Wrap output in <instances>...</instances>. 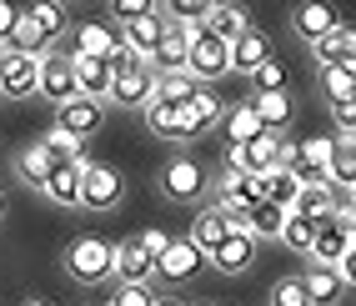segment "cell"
Masks as SVG:
<instances>
[{
	"mask_svg": "<svg viewBox=\"0 0 356 306\" xmlns=\"http://www.w3.org/2000/svg\"><path fill=\"white\" fill-rule=\"evenodd\" d=\"M251 81H256V96H266V90H286V65L271 56L261 70H251Z\"/></svg>",
	"mask_w": 356,
	"mask_h": 306,
	"instance_id": "34",
	"label": "cell"
},
{
	"mask_svg": "<svg viewBox=\"0 0 356 306\" xmlns=\"http://www.w3.org/2000/svg\"><path fill=\"white\" fill-rule=\"evenodd\" d=\"M281 216H286V211H276V206H266V201H256V206L246 211V236H251V241L276 236V231H281Z\"/></svg>",
	"mask_w": 356,
	"mask_h": 306,
	"instance_id": "31",
	"label": "cell"
},
{
	"mask_svg": "<svg viewBox=\"0 0 356 306\" xmlns=\"http://www.w3.org/2000/svg\"><path fill=\"white\" fill-rule=\"evenodd\" d=\"M201 31L211 35V40H221V45H231L241 31H251V20H246V10L241 6H206V20H201Z\"/></svg>",
	"mask_w": 356,
	"mask_h": 306,
	"instance_id": "16",
	"label": "cell"
},
{
	"mask_svg": "<svg viewBox=\"0 0 356 306\" xmlns=\"http://www.w3.org/2000/svg\"><path fill=\"white\" fill-rule=\"evenodd\" d=\"M115 45H121V35H115L111 26H101V20H81L76 26V51L70 56H96V61H111Z\"/></svg>",
	"mask_w": 356,
	"mask_h": 306,
	"instance_id": "17",
	"label": "cell"
},
{
	"mask_svg": "<svg viewBox=\"0 0 356 306\" xmlns=\"http://www.w3.org/2000/svg\"><path fill=\"white\" fill-rule=\"evenodd\" d=\"M156 306H186V301H176V296H156Z\"/></svg>",
	"mask_w": 356,
	"mask_h": 306,
	"instance_id": "42",
	"label": "cell"
},
{
	"mask_svg": "<svg viewBox=\"0 0 356 306\" xmlns=\"http://www.w3.org/2000/svg\"><path fill=\"white\" fill-rule=\"evenodd\" d=\"M201 261H206V256L191 246V236H171L161 246V256H156V276L161 281H191L201 271Z\"/></svg>",
	"mask_w": 356,
	"mask_h": 306,
	"instance_id": "5",
	"label": "cell"
},
{
	"mask_svg": "<svg viewBox=\"0 0 356 306\" xmlns=\"http://www.w3.org/2000/svg\"><path fill=\"white\" fill-rule=\"evenodd\" d=\"M161 191L171 196V201H196V196L206 191V166H201V161H191V156L171 161V166L161 171Z\"/></svg>",
	"mask_w": 356,
	"mask_h": 306,
	"instance_id": "6",
	"label": "cell"
},
{
	"mask_svg": "<svg viewBox=\"0 0 356 306\" xmlns=\"http://www.w3.org/2000/svg\"><path fill=\"white\" fill-rule=\"evenodd\" d=\"M15 20H20V10H15V6H6V0H0V40H6V35L15 31Z\"/></svg>",
	"mask_w": 356,
	"mask_h": 306,
	"instance_id": "40",
	"label": "cell"
},
{
	"mask_svg": "<svg viewBox=\"0 0 356 306\" xmlns=\"http://www.w3.org/2000/svg\"><path fill=\"white\" fill-rule=\"evenodd\" d=\"M312 51H316L321 65H346V61H356V31L341 20L337 31H326L321 40H312Z\"/></svg>",
	"mask_w": 356,
	"mask_h": 306,
	"instance_id": "20",
	"label": "cell"
},
{
	"mask_svg": "<svg viewBox=\"0 0 356 306\" xmlns=\"http://www.w3.org/2000/svg\"><path fill=\"white\" fill-rule=\"evenodd\" d=\"M161 35H165V15L156 10V15H146V20H131V26H126V35H121V45H126V51H136L140 61H146V56L156 51V45H161Z\"/></svg>",
	"mask_w": 356,
	"mask_h": 306,
	"instance_id": "21",
	"label": "cell"
},
{
	"mask_svg": "<svg viewBox=\"0 0 356 306\" xmlns=\"http://www.w3.org/2000/svg\"><path fill=\"white\" fill-rule=\"evenodd\" d=\"M186 56H191L186 35H181L176 26H165V35H161L156 51L146 56V65H151V76H171V70H186Z\"/></svg>",
	"mask_w": 356,
	"mask_h": 306,
	"instance_id": "15",
	"label": "cell"
},
{
	"mask_svg": "<svg viewBox=\"0 0 356 306\" xmlns=\"http://www.w3.org/2000/svg\"><path fill=\"white\" fill-rule=\"evenodd\" d=\"M321 86H326L331 106H346V101L356 96V61H346V65H321Z\"/></svg>",
	"mask_w": 356,
	"mask_h": 306,
	"instance_id": "26",
	"label": "cell"
},
{
	"mask_svg": "<svg viewBox=\"0 0 356 306\" xmlns=\"http://www.w3.org/2000/svg\"><path fill=\"white\" fill-rule=\"evenodd\" d=\"M70 76H76V96L101 101V96H111L115 70H111V61H96V56H70Z\"/></svg>",
	"mask_w": 356,
	"mask_h": 306,
	"instance_id": "8",
	"label": "cell"
},
{
	"mask_svg": "<svg viewBox=\"0 0 356 306\" xmlns=\"http://www.w3.org/2000/svg\"><path fill=\"white\" fill-rule=\"evenodd\" d=\"M251 106H256V115H261L266 131H286V121H291V96L286 90H266V96H256Z\"/></svg>",
	"mask_w": 356,
	"mask_h": 306,
	"instance_id": "27",
	"label": "cell"
},
{
	"mask_svg": "<svg viewBox=\"0 0 356 306\" xmlns=\"http://www.w3.org/2000/svg\"><path fill=\"white\" fill-rule=\"evenodd\" d=\"M115 276H121L126 287H151V276H156V256L140 246V241L115 246Z\"/></svg>",
	"mask_w": 356,
	"mask_h": 306,
	"instance_id": "13",
	"label": "cell"
},
{
	"mask_svg": "<svg viewBox=\"0 0 356 306\" xmlns=\"http://www.w3.org/2000/svg\"><path fill=\"white\" fill-rule=\"evenodd\" d=\"M291 211H296V216H306V221H326L331 211H337V191H331L326 181H316V186H301Z\"/></svg>",
	"mask_w": 356,
	"mask_h": 306,
	"instance_id": "23",
	"label": "cell"
},
{
	"mask_svg": "<svg viewBox=\"0 0 356 306\" xmlns=\"http://www.w3.org/2000/svg\"><path fill=\"white\" fill-rule=\"evenodd\" d=\"M271 306H306V287H301V276H281L276 287H271Z\"/></svg>",
	"mask_w": 356,
	"mask_h": 306,
	"instance_id": "35",
	"label": "cell"
},
{
	"mask_svg": "<svg viewBox=\"0 0 356 306\" xmlns=\"http://www.w3.org/2000/svg\"><path fill=\"white\" fill-rule=\"evenodd\" d=\"M96 126H101V101H86V96L65 101V106H60V115H56V131L76 136V140H86Z\"/></svg>",
	"mask_w": 356,
	"mask_h": 306,
	"instance_id": "14",
	"label": "cell"
},
{
	"mask_svg": "<svg viewBox=\"0 0 356 306\" xmlns=\"http://www.w3.org/2000/svg\"><path fill=\"white\" fill-rule=\"evenodd\" d=\"M40 191L51 201H60V206H76V196H81V161H56V166L45 171Z\"/></svg>",
	"mask_w": 356,
	"mask_h": 306,
	"instance_id": "18",
	"label": "cell"
},
{
	"mask_svg": "<svg viewBox=\"0 0 356 306\" xmlns=\"http://www.w3.org/2000/svg\"><path fill=\"white\" fill-rule=\"evenodd\" d=\"M165 15H171L176 26H201V20H206V0H176ZM171 20H165V26H171Z\"/></svg>",
	"mask_w": 356,
	"mask_h": 306,
	"instance_id": "36",
	"label": "cell"
},
{
	"mask_svg": "<svg viewBox=\"0 0 356 306\" xmlns=\"http://www.w3.org/2000/svg\"><path fill=\"white\" fill-rule=\"evenodd\" d=\"M20 15H26V26H31L45 45L65 35V10L56 6V0H35V6H31V10H20Z\"/></svg>",
	"mask_w": 356,
	"mask_h": 306,
	"instance_id": "22",
	"label": "cell"
},
{
	"mask_svg": "<svg viewBox=\"0 0 356 306\" xmlns=\"http://www.w3.org/2000/svg\"><path fill=\"white\" fill-rule=\"evenodd\" d=\"M266 61H271V35L256 31V26L241 31V35L226 45V65H231V70H246V76H251V70H261Z\"/></svg>",
	"mask_w": 356,
	"mask_h": 306,
	"instance_id": "7",
	"label": "cell"
},
{
	"mask_svg": "<svg viewBox=\"0 0 356 306\" xmlns=\"http://www.w3.org/2000/svg\"><path fill=\"white\" fill-rule=\"evenodd\" d=\"M126 196V176L106 166V161H81V196L76 206H90V211H115Z\"/></svg>",
	"mask_w": 356,
	"mask_h": 306,
	"instance_id": "1",
	"label": "cell"
},
{
	"mask_svg": "<svg viewBox=\"0 0 356 306\" xmlns=\"http://www.w3.org/2000/svg\"><path fill=\"white\" fill-rule=\"evenodd\" d=\"M26 306H51V301H26Z\"/></svg>",
	"mask_w": 356,
	"mask_h": 306,
	"instance_id": "43",
	"label": "cell"
},
{
	"mask_svg": "<svg viewBox=\"0 0 356 306\" xmlns=\"http://www.w3.org/2000/svg\"><path fill=\"white\" fill-rule=\"evenodd\" d=\"M65 271L76 281H106L115 271V246L106 236H76L65 251Z\"/></svg>",
	"mask_w": 356,
	"mask_h": 306,
	"instance_id": "2",
	"label": "cell"
},
{
	"mask_svg": "<svg viewBox=\"0 0 356 306\" xmlns=\"http://www.w3.org/2000/svg\"><path fill=\"white\" fill-rule=\"evenodd\" d=\"M281 241H286L291 251H312V236H316V221H306V216H296V211H286L281 216V231H276Z\"/></svg>",
	"mask_w": 356,
	"mask_h": 306,
	"instance_id": "32",
	"label": "cell"
},
{
	"mask_svg": "<svg viewBox=\"0 0 356 306\" xmlns=\"http://www.w3.org/2000/svg\"><path fill=\"white\" fill-rule=\"evenodd\" d=\"M261 131H266V126H261V115H256L251 101H241V106L226 111V140H231V146H246V140H256Z\"/></svg>",
	"mask_w": 356,
	"mask_h": 306,
	"instance_id": "24",
	"label": "cell"
},
{
	"mask_svg": "<svg viewBox=\"0 0 356 306\" xmlns=\"http://www.w3.org/2000/svg\"><path fill=\"white\" fill-rule=\"evenodd\" d=\"M186 111H191V121H196V131H206V126H216V121H221V96H216V86H196V96L186 101Z\"/></svg>",
	"mask_w": 356,
	"mask_h": 306,
	"instance_id": "30",
	"label": "cell"
},
{
	"mask_svg": "<svg viewBox=\"0 0 356 306\" xmlns=\"http://www.w3.org/2000/svg\"><path fill=\"white\" fill-rule=\"evenodd\" d=\"M356 241H351V231H341L337 221H316V236H312V256H316V266H337L341 256H351Z\"/></svg>",
	"mask_w": 356,
	"mask_h": 306,
	"instance_id": "12",
	"label": "cell"
},
{
	"mask_svg": "<svg viewBox=\"0 0 356 306\" xmlns=\"http://www.w3.org/2000/svg\"><path fill=\"white\" fill-rule=\"evenodd\" d=\"M196 306H211V301H196Z\"/></svg>",
	"mask_w": 356,
	"mask_h": 306,
	"instance_id": "45",
	"label": "cell"
},
{
	"mask_svg": "<svg viewBox=\"0 0 356 306\" xmlns=\"http://www.w3.org/2000/svg\"><path fill=\"white\" fill-rule=\"evenodd\" d=\"M0 216H6V196H0Z\"/></svg>",
	"mask_w": 356,
	"mask_h": 306,
	"instance_id": "44",
	"label": "cell"
},
{
	"mask_svg": "<svg viewBox=\"0 0 356 306\" xmlns=\"http://www.w3.org/2000/svg\"><path fill=\"white\" fill-rule=\"evenodd\" d=\"M111 101L115 106H151L156 101V76H151V65L146 61H131L115 70V81H111Z\"/></svg>",
	"mask_w": 356,
	"mask_h": 306,
	"instance_id": "3",
	"label": "cell"
},
{
	"mask_svg": "<svg viewBox=\"0 0 356 306\" xmlns=\"http://www.w3.org/2000/svg\"><path fill=\"white\" fill-rule=\"evenodd\" d=\"M226 171H246V146H226Z\"/></svg>",
	"mask_w": 356,
	"mask_h": 306,
	"instance_id": "41",
	"label": "cell"
},
{
	"mask_svg": "<svg viewBox=\"0 0 356 306\" xmlns=\"http://www.w3.org/2000/svg\"><path fill=\"white\" fill-rule=\"evenodd\" d=\"M136 241H140V246H146L151 256H161V246H165V241H171V236H165V231H156V226H151V231H140V236H136Z\"/></svg>",
	"mask_w": 356,
	"mask_h": 306,
	"instance_id": "39",
	"label": "cell"
},
{
	"mask_svg": "<svg viewBox=\"0 0 356 306\" xmlns=\"http://www.w3.org/2000/svg\"><path fill=\"white\" fill-rule=\"evenodd\" d=\"M196 96V81L186 70H171V76H156V101L161 106H186Z\"/></svg>",
	"mask_w": 356,
	"mask_h": 306,
	"instance_id": "29",
	"label": "cell"
},
{
	"mask_svg": "<svg viewBox=\"0 0 356 306\" xmlns=\"http://www.w3.org/2000/svg\"><path fill=\"white\" fill-rule=\"evenodd\" d=\"M51 166H56V161H51V151H45V146H26V151H20V181L40 186Z\"/></svg>",
	"mask_w": 356,
	"mask_h": 306,
	"instance_id": "33",
	"label": "cell"
},
{
	"mask_svg": "<svg viewBox=\"0 0 356 306\" xmlns=\"http://www.w3.org/2000/svg\"><path fill=\"white\" fill-rule=\"evenodd\" d=\"M206 261L216 266L221 276H236V271H246V266L256 261V241L246 236V231H226V241H221L216 251H211Z\"/></svg>",
	"mask_w": 356,
	"mask_h": 306,
	"instance_id": "9",
	"label": "cell"
},
{
	"mask_svg": "<svg viewBox=\"0 0 356 306\" xmlns=\"http://www.w3.org/2000/svg\"><path fill=\"white\" fill-rule=\"evenodd\" d=\"M301 287H306V306H337L346 296L337 266H312V271L301 276Z\"/></svg>",
	"mask_w": 356,
	"mask_h": 306,
	"instance_id": "19",
	"label": "cell"
},
{
	"mask_svg": "<svg viewBox=\"0 0 356 306\" xmlns=\"http://www.w3.org/2000/svg\"><path fill=\"white\" fill-rule=\"evenodd\" d=\"M111 306H156V291L151 287H115V296H111Z\"/></svg>",
	"mask_w": 356,
	"mask_h": 306,
	"instance_id": "37",
	"label": "cell"
},
{
	"mask_svg": "<svg viewBox=\"0 0 356 306\" xmlns=\"http://www.w3.org/2000/svg\"><path fill=\"white\" fill-rule=\"evenodd\" d=\"M146 15H156L151 0H115V20H126V26L131 20H146Z\"/></svg>",
	"mask_w": 356,
	"mask_h": 306,
	"instance_id": "38",
	"label": "cell"
},
{
	"mask_svg": "<svg viewBox=\"0 0 356 306\" xmlns=\"http://www.w3.org/2000/svg\"><path fill=\"white\" fill-rule=\"evenodd\" d=\"M226 221L216 216V211H201V216H196V226H191V246L201 251V256H211V251H216L221 241H226Z\"/></svg>",
	"mask_w": 356,
	"mask_h": 306,
	"instance_id": "28",
	"label": "cell"
},
{
	"mask_svg": "<svg viewBox=\"0 0 356 306\" xmlns=\"http://www.w3.org/2000/svg\"><path fill=\"white\" fill-rule=\"evenodd\" d=\"M35 96L45 101H76V76H70V51H45L40 56V81H35Z\"/></svg>",
	"mask_w": 356,
	"mask_h": 306,
	"instance_id": "4",
	"label": "cell"
},
{
	"mask_svg": "<svg viewBox=\"0 0 356 306\" xmlns=\"http://www.w3.org/2000/svg\"><path fill=\"white\" fill-rule=\"evenodd\" d=\"M291 26H296L306 40H321L326 31H337L341 20H337V10H331V6H301V10L291 15Z\"/></svg>",
	"mask_w": 356,
	"mask_h": 306,
	"instance_id": "25",
	"label": "cell"
},
{
	"mask_svg": "<svg viewBox=\"0 0 356 306\" xmlns=\"http://www.w3.org/2000/svg\"><path fill=\"white\" fill-rule=\"evenodd\" d=\"M146 126H151L161 140H186V136H196V121H191V111H186V106H161V101H151V106H146Z\"/></svg>",
	"mask_w": 356,
	"mask_h": 306,
	"instance_id": "11",
	"label": "cell"
},
{
	"mask_svg": "<svg viewBox=\"0 0 356 306\" xmlns=\"http://www.w3.org/2000/svg\"><path fill=\"white\" fill-rule=\"evenodd\" d=\"M35 81H40V61H31V56H10L0 65V96H10V101L35 96Z\"/></svg>",
	"mask_w": 356,
	"mask_h": 306,
	"instance_id": "10",
	"label": "cell"
}]
</instances>
